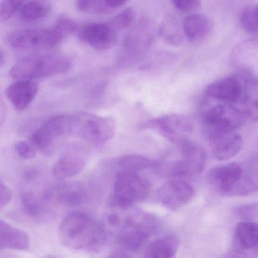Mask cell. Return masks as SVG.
I'll return each instance as SVG.
<instances>
[{"instance_id": "obj_1", "label": "cell", "mask_w": 258, "mask_h": 258, "mask_svg": "<svg viewBox=\"0 0 258 258\" xmlns=\"http://www.w3.org/2000/svg\"><path fill=\"white\" fill-rule=\"evenodd\" d=\"M58 237L64 247L90 253L101 251L108 241L104 226L91 216L80 211L69 213L63 219Z\"/></svg>"}, {"instance_id": "obj_2", "label": "cell", "mask_w": 258, "mask_h": 258, "mask_svg": "<svg viewBox=\"0 0 258 258\" xmlns=\"http://www.w3.org/2000/svg\"><path fill=\"white\" fill-rule=\"evenodd\" d=\"M109 224L116 229V240L122 250H140L158 232L160 223L155 215L140 211H127L123 216H110Z\"/></svg>"}, {"instance_id": "obj_3", "label": "cell", "mask_w": 258, "mask_h": 258, "mask_svg": "<svg viewBox=\"0 0 258 258\" xmlns=\"http://www.w3.org/2000/svg\"><path fill=\"white\" fill-rule=\"evenodd\" d=\"M71 66L72 59L66 55H32L18 61L10 69V75L16 80L33 81L66 73Z\"/></svg>"}, {"instance_id": "obj_4", "label": "cell", "mask_w": 258, "mask_h": 258, "mask_svg": "<svg viewBox=\"0 0 258 258\" xmlns=\"http://www.w3.org/2000/svg\"><path fill=\"white\" fill-rule=\"evenodd\" d=\"M176 156L170 161L159 162L160 174L171 179H181L199 174L207 163L206 151L191 140L176 145Z\"/></svg>"}, {"instance_id": "obj_5", "label": "cell", "mask_w": 258, "mask_h": 258, "mask_svg": "<svg viewBox=\"0 0 258 258\" xmlns=\"http://www.w3.org/2000/svg\"><path fill=\"white\" fill-rule=\"evenodd\" d=\"M201 120L208 136L236 131L247 122L241 107L206 97L201 107Z\"/></svg>"}, {"instance_id": "obj_6", "label": "cell", "mask_w": 258, "mask_h": 258, "mask_svg": "<svg viewBox=\"0 0 258 258\" xmlns=\"http://www.w3.org/2000/svg\"><path fill=\"white\" fill-rule=\"evenodd\" d=\"M152 184L137 172L123 170L116 175L111 201L120 209H128L144 202L150 196Z\"/></svg>"}, {"instance_id": "obj_7", "label": "cell", "mask_w": 258, "mask_h": 258, "mask_svg": "<svg viewBox=\"0 0 258 258\" xmlns=\"http://www.w3.org/2000/svg\"><path fill=\"white\" fill-rule=\"evenodd\" d=\"M73 115V135L95 146H102L112 140L116 122L111 117L78 112Z\"/></svg>"}, {"instance_id": "obj_8", "label": "cell", "mask_w": 258, "mask_h": 258, "mask_svg": "<svg viewBox=\"0 0 258 258\" xmlns=\"http://www.w3.org/2000/svg\"><path fill=\"white\" fill-rule=\"evenodd\" d=\"M70 136H73V115L58 114L42 123L33 133L30 142L40 152L49 153Z\"/></svg>"}, {"instance_id": "obj_9", "label": "cell", "mask_w": 258, "mask_h": 258, "mask_svg": "<svg viewBox=\"0 0 258 258\" xmlns=\"http://www.w3.org/2000/svg\"><path fill=\"white\" fill-rule=\"evenodd\" d=\"M155 27L152 21L143 19L123 40L118 64L128 66L146 55L155 38Z\"/></svg>"}, {"instance_id": "obj_10", "label": "cell", "mask_w": 258, "mask_h": 258, "mask_svg": "<svg viewBox=\"0 0 258 258\" xmlns=\"http://www.w3.org/2000/svg\"><path fill=\"white\" fill-rule=\"evenodd\" d=\"M140 128L152 130L176 146L190 140L193 124L183 114H169L147 120L140 125Z\"/></svg>"}, {"instance_id": "obj_11", "label": "cell", "mask_w": 258, "mask_h": 258, "mask_svg": "<svg viewBox=\"0 0 258 258\" xmlns=\"http://www.w3.org/2000/svg\"><path fill=\"white\" fill-rule=\"evenodd\" d=\"M9 44L21 50L52 49L64 40L53 28L50 29H19L9 34Z\"/></svg>"}, {"instance_id": "obj_12", "label": "cell", "mask_w": 258, "mask_h": 258, "mask_svg": "<svg viewBox=\"0 0 258 258\" xmlns=\"http://www.w3.org/2000/svg\"><path fill=\"white\" fill-rule=\"evenodd\" d=\"M244 169L236 163L216 166L210 170L208 179L214 191L225 197L238 196Z\"/></svg>"}, {"instance_id": "obj_13", "label": "cell", "mask_w": 258, "mask_h": 258, "mask_svg": "<svg viewBox=\"0 0 258 258\" xmlns=\"http://www.w3.org/2000/svg\"><path fill=\"white\" fill-rule=\"evenodd\" d=\"M195 196V189L188 182L173 179L163 184L156 193L157 200L170 211H178L188 205Z\"/></svg>"}, {"instance_id": "obj_14", "label": "cell", "mask_w": 258, "mask_h": 258, "mask_svg": "<svg viewBox=\"0 0 258 258\" xmlns=\"http://www.w3.org/2000/svg\"><path fill=\"white\" fill-rule=\"evenodd\" d=\"M78 38L90 47L99 51L111 49L117 42V30L105 23H90L79 28Z\"/></svg>"}, {"instance_id": "obj_15", "label": "cell", "mask_w": 258, "mask_h": 258, "mask_svg": "<svg viewBox=\"0 0 258 258\" xmlns=\"http://www.w3.org/2000/svg\"><path fill=\"white\" fill-rule=\"evenodd\" d=\"M87 164V152L84 148L72 145L63 151L52 168L54 176L66 179L79 174Z\"/></svg>"}, {"instance_id": "obj_16", "label": "cell", "mask_w": 258, "mask_h": 258, "mask_svg": "<svg viewBox=\"0 0 258 258\" xmlns=\"http://www.w3.org/2000/svg\"><path fill=\"white\" fill-rule=\"evenodd\" d=\"M243 93V83L235 77L221 78L210 84L205 96L214 100L240 105Z\"/></svg>"}, {"instance_id": "obj_17", "label": "cell", "mask_w": 258, "mask_h": 258, "mask_svg": "<svg viewBox=\"0 0 258 258\" xmlns=\"http://www.w3.org/2000/svg\"><path fill=\"white\" fill-rule=\"evenodd\" d=\"M213 155L220 161L235 157L243 146V139L235 131L216 133L208 136Z\"/></svg>"}, {"instance_id": "obj_18", "label": "cell", "mask_w": 258, "mask_h": 258, "mask_svg": "<svg viewBox=\"0 0 258 258\" xmlns=\"http://www.w3.org/2000/svg\"><path fill=\"white\" fill-rule=\"evenodd\" d=\"M231 58L234 66L246 73L247 76L256 78L258 72V40H247L235 46L232 50Z\"/></svg>"}, {"instance_id": "obj_19", "label": "cell", "mask_w": 258, "mask_h": 258, "mask_svg": "<svg viewBox=\"0 0 258 258\" xmlns=\"http://www.w3.org/2000/svg\"><path fill=\"white\" fill-rule=\"evenodd\" d=\"M39 87L31 80H17L9 86L6 96L17 111L28 108L38 94Z\"/></svg>"}, {"instance_id": "obj_20", "label": "cell", "mask_w": 258, "mask_h": 258, "mask_svg": "<svg viewBox=\"0 0 258 258\" xmlns=\"http://www.w3.org/2000/svg\"><path fill=\"white\" fill-rule=\"evenodd\" d=\"M30 247L28 234L4 220H0V250H26Z\"/></svg>"}, {"instance_id": "obj_21", "label": "cell", "mask_w": 258, "mask_h": 258, "mask_svg": "<svg viewBox=\"0 0 258 258\" xmlns=\"http://www.w3.org/2000/svg\"><path fill=\"white\" fill-rule=\"evenodd\" d=\"M182 25L185 38L191 43L205 38L212 29V22L209 18L197 13L187 15Z\"/></svg>"}, {"instance_id": "obj_22", "label": "cell", "mask_w": 258, "mask_h": 258, "mask_svg": "<svg viewBox=\"0 0 258 258\" xmlns=\"http://www.w3.org/2000/svg\"><path fill=\"white\" fill-rule=\"evenodd\" d=\"M239 106L247 121H258V79L247 76L243 82V93Z\"/></svg>"}, {"instance_id": "obj_23", "label": "cell", "mask_w": 258, "mask_h": 258, "mask_svg": "<svg viewBox=\"0 0 258 258\" xmlns=\"http://www.w3.org/2000/svg\"><path fill=\"white\" fill-rule=\"evenodd\" d=\"M179 238L175 235H168L152 241L145 250L147 258H172L176 256L179 248Z\"/></svg>"}, {"instance_id": "obj_24", "label": "cell", "mask_w": 258, "mask_h": 258, "mask_svg": "<svg viewBox=\"0 0 258 258\" xmlns=\"http://www.w3.org/2000/svg\"><path fill=\"white\" fill-rule=\"evenodd\" d=\"M234 244L238 250H247L258 245V223L241 222L234 232Z\"/></svg>"}, {"instance_id": "obj_25", "label": "cell", "mask_w": 258, "mask_h": 258, "mask_svg": "<svg viewBox=\"0 0 258 258\" xmlns=\"http://www.w3.org/2000/svg\"><path fill=\"white\" fill-rule=\"evenodd\" d=\"M159 34L166 43L174 46H179L185 37L182 23L170 15L163 19L160 25Z\"/></svg>"}, {"instance_id": "obj_26", "label": "cell", "mask_w": 258, "mask_h": 258, "mask_svg": "<svg viewBox=\"0 0 258 258\" xmlns=\"http://www.w3.org/2000/svg\"><path fill=\"white\" fill-rule=\"evenodd\" d=\"M127 0H77V7L83 13L106 14L123 7Z\"/></svg>"}, {"instance_id": "obj_27", "label": "cell", "mask_w": 258, "mask_h": 258, "mask_svg": "<svg viewBox=\"0 0 258 258\" xmlns=\"http://www.w3.org/2000/svg\"><path fill=\"white\" fill-rule=\"evenodd\" d=\"M51 11V6L46 0H28L19 11L22 20L35 22L44 19Z\"/></svg>"}, {"instance_id": "obj_28", "label": "cell", "mask_w": 258, "mask_h": 258, "mask_svg": "<svg viewBox=\"0 0 258 258\" xmlns=\"http://www.w3.org/2000/svg\"><path fill=\"white\" fill-rule=\"evenodd\" d=\"M159 162L160 161L151 159L143 155L131 154L121 157L119 159L118 165L120 168L123 169V170L137 172L152 167H157Z\"/></svg>"}, {"instance_id": "obj_29", "label": "cell", "mask_w": 258, "mask_h": 258, "mask_svg": "<svg viewBox=\"0 0 258 258\" xmlns=\"http://www.w3.org/2000/svg\"><path fill=\"white\" fill-rule=\"evenodd\" d=\"M240 25L247 34H257L258 16L256 6H250L244 8L240 16Z\"/></svg>"}, {"instance_id": "obj_30", "label": "cell", "mask_w": 258, "mask_h": 258, "mask_svg": "<svg viewBox=\"0 0 258 258\" xmlns=\"http://www.w3.org/2000/svg\"><path fill=\"white\" fill-rule=\"evenodd\" d=\"M52 28L63 40L79 30L78 23L74 19L66 16H60L55 21V25Z\"/></svg>"}, {"instance_id": "obj_31", "label": "cell", "mask_w": 258, "mask_h": 258, "mask_svg": "<svg viewBox=\"0 0 258 258\" xmlns=\"http://www.w3.org/2000/svg\"><path fill=\"white\" fill-rule=\"evenodd\" d=\"M28 0H2L0 4V19L1 22H7L13 18Z\"/></svg>"}, {"instance_id": "obj_32", "label": "cell", "mask_w": 258, "mask_h": 258, "mask_svg": "<svg viewBox=\"0 0 258 258\" xmlns=\"http://www.w3.org/2000/svg\"><path fill=\"white\" fill-rule=\"evenodd\" d=\"M137 14L134 9L129 7L119 13L115 16L110 24L115 28L117 31L123 30L131 26L135 22Z\"/></svg>"}, {"instance_id": "obj_33", "label": "cell", "mask_w": 258, "mask_h": 258, "mask_svg": "<svg viewBox=\"0 0 258 258\" xmlns=\"http://www.w3.org/2000/svg\"><path fill=\"white\" fill-rule=\"evenodd\" d=\"M174 8L183 14L196 13L202 6L201 0H171Z\"/></svg>"}, {"instance_id": "obj_34", "label": "cell", "mask_w": 258, "mask_h": 258, "mask_svg": "<svg viewBox=\"0 0 258 258\" xmlns=\"http://www.w3.org/2000/svg\"><path fill=\"white\" fill-rule=\"evenodd\" d=\"M15 151L19 158L23 160H31L36 155V148L31 142L20 140L16 143L14 146Z\"/></svg>"}, {"instance_id": "obj_35", "label": "cell", "mask_w": 258, "mask_h": 258, "mask_svg": "<svg viewBox=\"0 0 258 258\" xmlns=\"http://www.w3.org/2000/svg\"><path fill=\"white\" fill-rule=\"evenodd\" d=\"M12 198H13V192L11 189L7 184L4 183L2 179L0 182V208L1 209L8 205V204L11 202Z\"/></svg>"}, {"instance_id": "obj_36", "label": "cell", "mask_w": 258, "mask_h": 258, "mask_svg": "<svg viewBox=\"0 0 258 258\" xmlns=\"http://www.w3.org/2000/svg\"><path fill=\"white\" fill-rule=\"evenodd\" d=\"M245 173L253 181L258 191V157L250 161Z\"/></svg>"}, {"instance_id": "obj_37", "label": "cell", "mask_w": 258, "mask_h": 258, "mask_svg": "<svg viewBox=\"0 0 258 258\" xmlns=\"http://www.w3.org/2000/svg\"><path fill=\"white\" fill-rule=\"evenodd\" d=\"M1 114H0V120H1V126L4 125V122H5L6 118H7V106H6L5 104L4 103V102H2L1 103V111H0Z\"/></svg>"}, {"instance_id": "obj_38", "label": "cell", "mask_w": 258, "mask_h": 258, "mask_svg": "<svg viewBox=\"0 0 258 258\" xmlns=\"http://www.w3.org/2000/svg\"><path fill=\"white\" fill-rule=\"evenodd\" d=\"M4 61H5V55H4V51L1 50L0 52V66L1 67L4 66Z\"/></svg>"}, {"instance_id": "obj_39", "label": "cell", "mask_w": 258, "mask_h": 258, "mask_svg": "<svg viewBox=\"0 0 258 258\" xmlns=\"http://www.w3.org/2000/svg\"><path fill=\"white\" fill-rule=\"evenodd\" d=\"M256 13H257L258 16V4L256 6Z\"/></svg>"}]
</instances>
